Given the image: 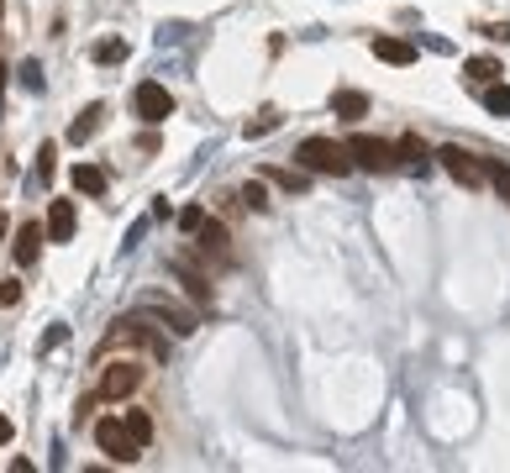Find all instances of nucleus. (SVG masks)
Returning <instances> with one entry per match:
<instances>
[{"mask_svg":"<svg viewBox=\"0 0 510 473\" xmlns=\"http://www.w3.org/2000/svg\"><path fill=\"white\" fill-rule=\"evenodd\" d=\"M295 163L305 173H332V179H342V173H353V148H347V142H332V137H305L295 148Z\"/></svg>","mask_w":510,"mask_h":473,"instance_id":"1","label":"nucleus"},{"mask_svg":"<svg viewBox=\"0 0 510 473\" xmlns=\"http://www.w3.org/2000/svg\"><path fill=\"white\" fill-rule=\"evenodd\" d=\"M437 163H442L463 190H479V184H489V173H484V158H473L468 148H458V142H442L437 148Z\"/></svg>","mask_w":510,"mask_h":473,"instance_id":"2","label":"nucleus"},{"mask_svg":"<svg viewBox=\"0 0 510 473\" xmlns=\"http://www.w3.org/2000/svg\"><path fill=\"white\" fill-rule=\"evenodd\" d=\"M148 321H158V326H169L174 337H190L195 331V310L190 305H179V300H164V295H143V305H137Z\"/></svg>","mask_w":510,"mask_h":473,"instance_id":"3","label":"nucleus"},{"mask_svg":"<svg viewBox=\"0 0 510 473\" xmlns=\"http://www.w3.org/2000/svg\"><path fill=\"white\" fill-rule=\"evenodd\" d=\"M95 442H101V452H111L116 463H137V457H143V442L127 431V421H111V415H101Z\"/></svg>","mask_w":510,"mask_h":473,"instance_id":"4","label":"nucleus"},{"mask_svg":"<svg viewBox=\"0 0 510 473\" xmlns=\"http://www.w3.org/2000/svg\"><path fill=\"white\" fill-rule=\"evenodd\" d=\"M347 148H353V163H358V169H368V173H389V169H395V158H400V152H395V142L368 137V131H358Z\"/></svg>","mask_w":510,"mask_h":473,"instance_id":"5","label":"nucleus"},{"mask_svg":"<svg viewBox=\"0 0 510 473\" xmlns=\"http://www.w3.org/2000/svg\"><path fill=\"white\" fill-rule=\"evenodd\" d=\"M132 110H137V121H148V127H158V121H169L174 116V95L164 85H137L132 89Z\"/></svg>","mask_w":510,"mask_h":473,"instance_id":"6","label":"nucleus"},{"mask_svg":"<svg viewBox=\"0 0 510 473\" xmlns=\"http://www.w3.org/2000/svg\"><path fill=\"white\" fill-rule=\"evenodd\" d=\"M143 384V363H111L101 373V400H127Z\"/></svg>","mask_w":510,"mask_h":473,"instance_id":"7","label":"nucleus"},{"mask_svg":"<svg viewBox=\"0 0 510 473\" xmlns=\"http://www.w3.org/2000/svg\"><path fill=\"white\" fill-rule=\"evenodd\" d=\"M48 236H53V242H69V236H74V226H80V215H74V200H53V205H48Z\"/></svg>","mask_w":510,"mask_h":473,"instance_id":"8","label":"nucleus"},{"mask_svg":"<svg viewBox=\"0 0 510 473\" xmlns=\"http://www.w3.org/2000/svg\"><path fill=\"white\" fill-rule=\"evenodd\" d=\"M116 326H122V331H116V337H127V342L148 347L153 358H169V342H164V337H158V331H153L148 321H116Z\"/></svg>","mask_w":510,"mask_h":473,"instance_id":"9","label":"nucleus"},{"mask_svg":"<svg viewBox=\"0 0 510 473\" xmlns=\"http://www.w3.org/2000/svg\"><path fill=\"white\" fill-rule=\"evenodd\" d=\"M43 236H48V226H37V221H22L16 226V263H37V253H43Z\"/></svg>","mask_w":510,"mask_h":473,"instance_id":"10","label":"nucleus"},{"mask_svg":"<svg viewBox=\"0 0 510 473\" xmlns=\"http://www.w3.org/2000/svg\"><path fill=\"white\" fill-rule=\"evenodd\" d=\"M69 184H74L80 194H106L111 190V173L95 169V163H74V169H69Z\"/></svg>","mask_w":510,"mask_h":473,"instance_id":"11","label":"nucleus"},{"mask_svg":"<svg viewBox=\"0 0 510 473\" xmlns=\"http://www.w3.org/2000/svg\"><path fill=\"white\" fill-rule=\"evenodd\" d=\"M101 127H106V106H101V100H90V106L80 110V121L69 127V142H90Z\"/></svg>","mask_w":510,"mask_h":473,"instance_id":"12","label":"nucleus"},{"mask_svg":"<svg viewBox=\"0 0 510 473\" xmlns=\"http://www.w3.org/2000/svg\"><path fill=\"white\" fill-rule=\"evenodd\" d=\"M195 242H200V253L211 263H227V226H221V221H206V226L195 232Z\"/></svg>","mask_w":510,"mask_h":473,"instance_id":"13","label":"nucleus"},{"mask_svg":"<svg viewBox=\"0 0 510 473\" xmlns=\"http://www.w3.org/2000/svg\"><path fill=\"white\" fill-rule=\"evenodd\" d=\"M374 58L379 64H416V47L405 37H374Z\"/></svg>","mask_w":510,"mask_h":473,"instance_id":"14","label":"nucleus"},{"mask_svg":"<svg viewBox=\"0 0 510 473\" xmlns=\"http://www.w3.org/2000/svg\"><path fill=\"white\" fill-rule=\"evenodd\" d=\"M332 110H337L342 121H358V116H368V95H363V89H337V95H332Z\"/></svg>","mask_w":510,"mask_h":473,"instance_id":"15","label":"nucleus"},{"mask_svg":"<svg viewBox=\"0 0 510 473\" xmlns=\"http://www.w3.org/2000/svg\"><path fill=\"white\" fill-rule=\"evenodd\" d=\"M463 74H468V89H489L500 79V64H494V58H468Z\"/></svg>","mask_w":510,"mask_h":473,"instance_id":"16","label":"nucleus"},{"mask_svg":"<svg viewBox=\"0 0 510 473\" xmlns=\"http://www.w3.org/2000/svg\"><path fill=\"white\" fill-rule=\"evenodd\" d=\"M400 158H405V169L410 173H426V158H437V152L426 148L421 137H400Z\"/></svg>","mask_w":510,"mask_h":473,"instance_id":"17","label":"nucleus"},{"mask_svg":"<svg viewBox=\"0 0 510 473\" xmlns=\"http://www.w3.org/2000/svg\"><path fill=\"white\" fill-rule=\"evenodd\" d=\"M484 173H489V184L500 190V200L510 205V163H500V158H484Z\"/></svg>","mask_w":510,"mask_h":473,"instance_id":"18","label":"nucleus"},{"mask_svg":"<svg viewBox=\"0 0 510 473\" xmlns=\"http://www.w3.org/2000/svg\"><path fill=\"white\" fill-rule=\"evenodd\" d=\"M484 110H489V116H510V85L494 79V85L484 89Z\"/></svg>","mask_w":510,"mask_h":473,"instance_id":"19","label":"nucleus"},{"mask_svg":"<svg viewBox=\"0 0 510 473\" xmlns=\"http://www.w3.org/2000/svg\"><path fill=\"white\" fill-rule=\"evenodd\" d=\"M174 268H179V279H185V289H190V300L211 305V284L200 279V274H190V268H185V263H174Z\"/></svg>","mask_w":510,"mask_h":473,"instance_id":"20","label":"nucleus"},{"mask_svg":"<svg viewBox=\"0 0 510 473\" xmlns=\"http://www.w3.org/2000/svg\"><path fill=\"white\" fill-rule=\"evenodd\" d=\"M122 421H127V431H132V436H137V442H143V447H148V442H153V421H148V410H127Z\"/></svg>","mask_w":510,"mask_h":473,"instance_id":"21","label":"nucleus"},{"mask_svg":"<svg viewBox=\"0 0 510 473\" xmlns=\"http://www.w3.org/2000/svg\"><path fill=\"white\" fill-rule=\"evenodd\" d=\"M269 184H279V190H290V194H300L311 179L305 173H295V169H269Z\"/></svg>","mask_w":510,"mask_h":473,"instance_id":"22","label":"nucleus"},{"mask_svg":"<svg viewBox=\"0 0 510 473\" xmlns=\"http://www.w3.org/2000/svg\"><path fill=\"white\" fill-rule=\"evenodd\" d=\"M127 58V43L122 37H111V43H95V64H122Z\"/></svg>","mask_w":510,"mask_h":473,"instance_id":"23","label":"nucleus"},{"mask_svg":"<svg viewBox=\"0 0 510 473\" xmlns=\"http://www.w3.org/2000/svg\"><path fill=\"white\" fill-rule=\"evenodd\" d=\"M279 121H284L279 110H258V116H253V121H248V127H242V131H248V137H263V131H274Z\"/></svg>","mask_w":510,"mask_h":473,"instance_id":"24","label":"nucleus"},{"mask_svg":"<svg viewBox=\"0 0 510 473\" xmlns=\"http://www.w3.org/2000/svg\"><path fill=\"white\" fill-rule=\"evenodd\" d=\"M53 158H58V148L43 142V152H37V184H53Z\"/></svg>","mask_w":510,"mask_h":473,"instance_id":"25","label":"nucleus"},{"mask_svg":"<svg viewBox=\"0 0 510 473\" xmlns=\"http://www.w3.org/2000/svg\"><path fill=\"white\" fill-rule=\"evenodd\" d=\"M200 226H206V211H200V205H185V211H179V232H200Z\"/></svg>","mask_w":510,"mask_h":473,"instance_id":"26","label":"nucleus"},{"mask_svg":"<svg viewBox=\"0 0 510 473\" xmlns=\"http://www.w3.org/2000/svg\"><path fill=\"white\" fill-rule=\"evenodd\" d=\"M22 85L32 89V95L43 89V64H37V58H27V64H22Z\"/></svg>","mask_w":510,"mask_h":473,"instance_id":"27","label":"nucleus"},{"mask_svg":"<svg viewBox=\"0 0 510 473\" xmlns=\"http://www.w3.org/2000/svg\"><path fill=\"white\" fill-rule=\"evenodd\" d=\"M242 200H248V211H269V190H263V184H248Z\"/></svg>","mask_w":510,"mask_h":473,"instance_id":"28","label":"nucleus"},{"mask_svg":"<svg viewBox=\"0 0 510 473\" xmlns=\"http://www.w3.org/2000/svg\"><path fill=\"white\" fill-rule=\"evenodd\" d=\"M64 342H69V326L58 321V326H53V331L43 337V352H53V347H64Z\"/></svg>","mask_w":510,"mask_h":473,"instance_id":"29","label":"nucleus"},{"mask_svg":"<svg viewBox=\"0 0 510 473\" xmlns=\"http://www.w3.org/2000/svg\"><path fill=\"white\" fill-rule=\"evenodd\" d=\"M16 300H22V284L5 279V284H0V305H16Z\"/></svg>","mask_w":510,"mask_h":473,"instance_id":"30","label":"nucleus"},{"mask_svg":"<svg viewBox=\"0 0 510 473\" xmlns=\"http://www.w3.org/2000/svg\"><path fill=\"white\" fill-rule=\"evenodd\" d=\"M11 442V415H0V447Z\"/></svg>","mask_w":510,"mask_h":473,"instance_id":"31","label":"nucleus"},{"mask_svg":"<svg viewBox=\"0 0 510 473\" xmlns=\"http://www.w3.org/2000/svg\"><path fill=\"white\" fill-rule=\"evenodd\" d=\"M0 89H5V64H0Z\"/></svg>","mask_w":510,"mask_h":473,"instance_id":"32","label":"nucleus"},{"mask_svg":"<svg viewBox=\"0 0 510 473\" xmlns=\"http://www.w3.org/2000/svg\"><path fill=\"white\" fill-rule=\"evenodd\" d=\"M0 236H5V215H0Z\"/></svg>","mask_w":510,"mask_h":473,"instance_id":"33","label":"nucleus"}]
</instances>
